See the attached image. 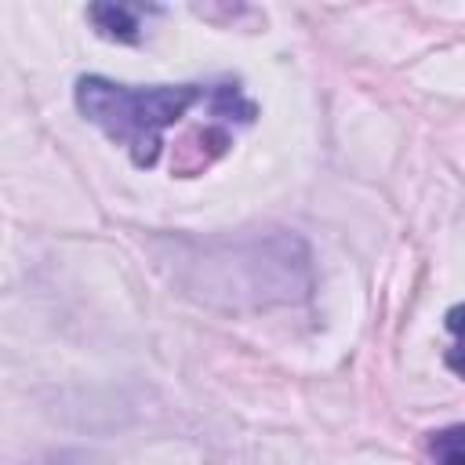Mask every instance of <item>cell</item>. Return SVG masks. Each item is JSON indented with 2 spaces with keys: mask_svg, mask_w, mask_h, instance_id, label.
<instances>
[{
  "mask_svg": "<svg viewBox=\"0 0 465 465\" xmlns=\"http://www.w3.org/2000/svg\"><path fill=\"white\" fill-rule=\"evenodd\" d=\"M203 280L189 283L200 298L240 309V305H280L309 294V251L291 232L251 236L236 243H211L196 262Z\"/></svg>",
  "mask_w": 465,
  "mask_h": 465,
  "instance_id": "obj_1",
  "label": "cell"
},
{
  "mask_svg": "<svg viewBox=\"0 0 465 465\" xmlns=\"http://www.w3.org/2000/svg\"><path fill=\"white\" fill-rule=\"evenodd\" d=\"M447 331L454 334V345L447 349V367L465 381V302L461 305H454V309H447Z\"/></svg>",
  "mask_w": 465,
  "mask_h": 465,
  "instance_id": "obj_5",
  "label": "cell"
},
{
  "mask_svg": "<svg viewBox=\"0 0 465 465\" xmlns=\"http://www.w3.org/2000/svg\"><path fill=\"white\" fill-rule=\"evenodd\" d=\"M432 465H465V425H447L429 436Z\"/></svg>",
  "mask_w": 465,
  "mask_h": 465,
  "instance_id": "obj_4",
  "label": "cell"
},
{
  "mask_svg": "<svg viewBox=\"0 0 465 465\" xmlns=\"http://www.w3.org/2000/svg\"><path fill=\"white\" fill-rule=\"evenodd\" d=\"M87 18L94 22V29L102 36L120 40V44H138V36H142L138 11L134 7H124V4H91L87 7Z\"/></svg>",
  "mask_w": 465,
  "mask_h": 465,
  "instance_id": "obj_3",
  "label": "cell"
},
{
  "mask_svg": "<svg viewBox=\"0 0 465 465\" xmlns=\"http://www.w3.org/2000/svg\"><path fill=\"white\" fill-rule=\"evenodd\" d=\"M211 87L203 84H156L127 87L105 76L76 80V109L116 145H124L134 167H153L163 149L167 127H174Z\"/></svg>",
  "mask_w": 465,
  "mask_h": 465,
  "instance_id": "obj_2",
  "label": "cell"
}]
</instances>
